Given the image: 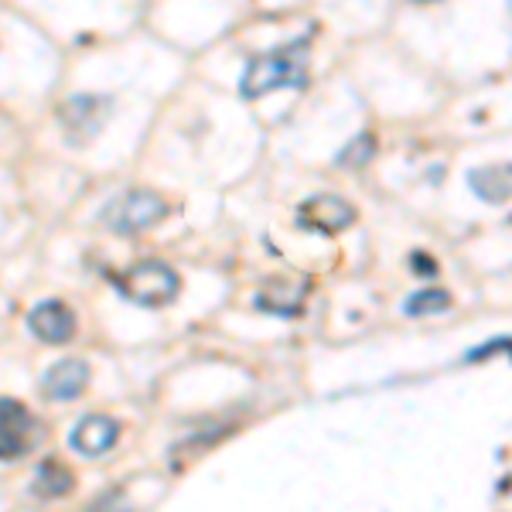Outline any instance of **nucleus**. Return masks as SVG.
<instances>
[{
  "label": "nucleus",
  "instance_id": "obj_12",
  "mask_svg": "<svg viewBox=\"0 0 512 512\" xmlns=\"http://www.w3.org/2000/svg\"><path fill=\"white\" fill-rule=\"evenodd\" d=\"M72 489V475L69 468L59 465V461H45V465L38 468V478H35V492L38 495H48V499H55V495H65Z\"/></svg>",
  "mask_w": 512,
  "mask_h": 512
},
{
  "label": "nucleus",
  "instance_id": "obj_4",
  "mask_svg": "<svg viewBox=\"0 0 512 512\" xmlns=\"http://www.w3.org/2000/svg\"><path fill=\"white\" fill-rule=\"evenodd\" d=\"M35 444V420L18 400H0V461H14Z\"/></svg>",
  "mask_w": 512,
  "mask_h": 512
},
{
  "label": "nucleus",
  "instance_id": "obj_3",
  "mask_svg": "<svg viewBox=\"0 0 512 512\" xmlns=\"http://www.w3.org/2000/svg\"><path fill=\"white\" fill-rule=\"evenodd\" d=\"M120 287L134 304H144V308H164V304H171L178 297L181 277L164 260H144L127 270V277L120 280Z\"/></svg>",
  "mask_w": 512,
  "mask_h": 512
},
{
  "label": "nucleus",
  "instance_id": "obj_14",
  "mask_svg": "<svg viewBox=\"0 0 512 512\" xmlns=\"http://www.w3.org/2000/svg\"><path fill=\"white\" fill-rule=\"evenodd\" d=\"M373 154H376V137L373 134H359L349 147H345L342 154H338V164H349V168H362V164L373 158Z\"/></svg>",
  "mask_w": 512,
  "mask_h": 512
},
{
  "label": "nucleus",
  "instance_id": "obj_9",
  "mask_svg": "<svg viewBox=\"0 0 512 512\" xmlns=\"http://www.w3.org/2000/svg\"><path fill=\"white\" fill-rule=\"evenodd\" d=\"M472 192L482 198V202L502 205L512 198V164H485V168L472 171Z\"/></svg>",
  "mask_w": 512,
  "mask_h": 512
},
{
  "label": "nucleus",
  "instance_id": "obj_6",
  "mask_svg": "<svg viewBox=\"0 0 512 512\" xmlns=\"http://www.w3.org/2000/svg\"><path fill=\"white\" fill-rule=\"evenodd\" d=\"M28 328L41 338V342L65 345L76 338V315H72L69 304H62V301H41L31 308Z\"/></svg>",
  "mask_w": 512,
  "mask_h": 512
},
{
  "label": "nucleus",
  "instance_id": "obj_13",
  "mask_svg": "<svg viewBox=\"0 0 512 512\" xmlns=\"http://www.w3.org/2000/svg\"><path fill=\"white\" fill-rule=\"evenodd\" d=\"M451 308V294L441 291V287H424V291H417L414 297L407 301V315H441V311Z\"/></svg>",
  "mask_w": 512,
  "mask_h": 512
},
{
  "label": "nucleus",
  "instance_id": "obj_5",
  "mask_svg": "<svg viewBox=\"0 0 512 512\" xmlns=\"http://www.w3.org/2000/svg\"><path fill=\"white\" fill-rule=\"evenodd\" d=\"M297 219L311 233H342V229H349L355 222V209L338 195H315L301 205Z\"/></svg>",
  "mask_w": 512,
  "mask_h": 512
},
{
  "label": "nucleus",
  "instance_id": "obj_7",
  "mask_svg": "<svg viewBox=\"0 0 512 512\" xmlns=\"http://www.w3.org/2000/svg\"><path fill=\"white\" fill-rule=\"evenodd\" d=\"M120 441V424L106 414H89L76 424V431L69 434V444L82 458H99Z\"/></svg>",
  "mask_w": 512,
  "mask_h": 512
},
{
  "label": "nucleus",
  "instance_id": "obj_2",
  "mask_svg": "<svg viewBox=\"0 0 512 512\" xmlns=\"http://www.w3.org/2000/svg\"><path fill=\"white\" fill-rule=\"evenodd\" d=\"M168 216V202L151 192V188H134V192H123L120 198H113L110 209L103 212V222L120 236H137L147 233L151 226Z\"/></svg>",
  "mask_w": 512,
  "mask_h": 512
},
{
  "label": "nucleus",
  "instance_id": "obj_15",
  "mask_svg": "<svg viewBox=\"0 0 512 512\" xmlns=\"http://www.w3.org/2000/svg\"><path fill=\"white\" fill-rule=\"evenodd\" d=\"M424 256H427V253H414V267L420 270V274H434V270H437V267H434V260H424Z\"/></svg>",
  "mask_w": 512,
  "mask_h": 512
},
{
  "label": "nucleus",
  "instance_id": "obj_16",
  "mask_svg": "<svg viewBox=\"0 0 512 512\" xmlns=\"http://www.w3.org/2000/svg\"><path fill=\"white\" fill-rule=\"evenodd\" d=\"M414 4H431V0H414Z\"/></svg>",
  "mask_w": 512,
  "mask_h": 512
},
{
  "label": "nucleus",
  "instance_id": "obj_11",
  "mask_svg": "<svg viewBox=\"0 0 512 512\" xmlns=\"http://www.w3.org/2000/svg\"><path fill=\"white\" fill-rule=\"evenodd\" d=\"M103 110H106L103 99L79 96V99H69L62 120H65V127H76V137H93L96 130L103 127Z\"/></svg>",
  "mask_w": 512,
  "mask_h": 512
},
{
  "label": "nucleus",
  "instance_id": "obj_10",
  "mask_svg": "<svg viewBox=\"0 0 512 512\" xmlns=\"http://www.w3.org/2000/svg\"><path fill=\"white\" fill-rule=\"evenodd\" d=\"M304 291H308L304 284L294 291L291 280H270V284L260 291V297H256V308L270 311V315H297V311H301V301H304Z\"/></svg>",
  "mask_w": 512,
  "mask_h": 512
},
{
  "label": "nucleus",
  "instance_id": "obj_1",
  "mask_svg": "<svg viewBox=\"0 0 512 512\" xmlns=\"http://www.w3.org/2000/svg\"><path fill=\"white\" fill-rule=\"evenodd\" d=\"M304 76H308V45H291L280 48V52L260 55V59L246 65L239 93L246 99H260L280 86H301Z\"/></svg>",
  "mask_w": 512,
  "mask_h": 512
},
{
  "label": "nucleus",
  "instance_id": "obj_8",
  "mask_svg": "<svg viewBox=\"0 0 512 512\" xmlns=\"http://www.w3.org/2000/svg\"><path fill=\"white\" fill-rule=\"evenodd\" d=\"M89 386V366L82 359H59L45 376H41V390L52 400H76Z\"/></svg>",
  "mask_w": 512,
  "mask_h": 512
}]
</instances>
